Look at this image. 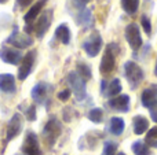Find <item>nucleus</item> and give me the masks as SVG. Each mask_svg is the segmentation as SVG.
Returning a JSON list of instances; mask_svg holds the SVG:
<instances>
[{"label": "nucleus", "mask_w": 157, "mask_h": 155, "mask_svg": "<svg viewBox=\"0 0 157 155\" xmlns=\"http://www.w3.org/2000/svg\"><path fill=\"white\" fill-rule=\"evenodd\" d=\"M132 128L135 135H144L149 129V120L144 115H135L132 118Z\"/></svg>", "instance_id": "19"}, {"label": "nucleus", "mask_w": 157, "mask_h": 155, "mask_svg": "<svg viewBox=\"0 0 157 155\" xmlns=\"http://www.w3.org/2000/svg\"><path fill=\"white\" fill-rule=\"evenodd\" d=\"M35 58H36V51H29L21 60V66L18 70V78L21 81L28 78L30 73H32L33 65H35Z\"/></svg>", "instance_id": "10"}, {"label": "nucleus", "mask_w": 157, "mask_h": 155, "mask_svg": "<svg viewBox=\"0 0 157 155\" xmlns=\"http://www.w3.org/2000/svg\"><path fill=\"white\" fill-rule=\"evenodd\" d=\"M124 76L127 78L128 84H130L131 89H135L139 87L142 81L145 78V73L142 70V67L135 63L134 60H128L124 63Z\"/></svg>", "instance_id": "2"}, {"label": "nucleus", "mask_w": 157, "mask_h": 155, "mask_svg": "<svg viewBox=\"0 0 157 155\" xmlns=\"http://www.w3.org/2000/svg\"><path fill=\"white\" fill-rule=\"evenodd\" d=\"M22 54L14 47H2L0 48V59L8 65H19L22 60Z\"/></svg>", "instance_id": "11"}, {"label": "nucleus", "mask_w": 157, "mask_h": 155, "mask_svg": "<svg viewBox=\"0 0 157 155\" xmlns=\"http://www.w3.org/2000/svg\"><path fill=\"white\" fill-rule=\"evenodd\" d=\"M54 36H55V38H57V40H59L61 43L63 44V45H68V44L71 43L72 33H71V29H69V26L66 23L58 25L57 29H55Z\"/></svg>", "instance_id": "18"}, {"label": "nucleus", "mask_w": 157, "mask_h": 155, "mask_svg": "<svg viewBox=\"0 0 157 155\" xmlns=\"http://www.w3.org/2000/svg\"><path fill=\"white\" fill-rule=\"evenodd\" d=\"M102 44H103V41H102V37H101L99 32L95 30L92 34H90V37L87 38V40L83 41L81 47H83L84 52H86L90 58H95L101 52V49H102Z\"/></svg>", "instance_id": "4"}, {"label": "nucleus", "mask_w": 157, "mask_h": 155, "mask_svg": "<svg viewBox=\"0 0 157 155\" xmlns=\"http://www.w3.org/2000/svg\"><path fill=\"white\" fill-rule=\"evenodd\" d=\"M61 132H62V126H61V122L55 118H51L48 122L46 124L43 129V137H44V142L52 147L54 143L57 142V139L59 137Z\"/></svg>", "instance_id": "6"}, {"label": "nucleus", "mask_w": 157, "mask_h": 155, "mask_svg": "<svg viewBox=\"0 0 157 155\" xmlns=\"http://www.w3.org/2000/svg\"><path fill=\"white\" fill-rule=\"evenodd\" d=\"M52 13H54V11H52L51 8L46 10L41 14L40 18H39V21L36 22L35 27H33V32H35L37 38H43L44 34L48 32L50 26H51V22H52Z\"/></svg>", "instance_id": "8"}, {"label": "nucleus", "mask_w": 157, "mask_h": 155, "mask_svg": "<svg viewBox=\"0 0 157 155\" xmlns=\"http://www.w3.org/2000/svg\"><path fill=\"white\" fill-rule=\"evenodd\" d=\"M25 114H26L28 121H35L36 120V107H35V104H32V106L28 107V110H26Z\"/></svg>", "instance_id": "31"}, {"label": "nucleus", "mask_w": 157, "mask_h": 155, "mask_svg": "<svg viewBox=\"0 0 157 155\" xmlns=\"http://www.w3.org/2000/svg\"><path fill=\"white\" fill-rule=\"evenodd\" d=\"M33 4V0H17V8H25Z\"/></svg>", "instance_id": "33"}, {"label": "nucleus", "mask_w": 157, "mask_h": 155, "mask_svg": "<svg viewBox=\"0 0 157 155\" xmlns=\"http://www.w3.org/2000/svg\"><path fill=\"white\" fill-rule=\"evenodd\" d=\"M71 95H72L71 89H63V91H61V92L58 93V99H59L61 102H66L69 98H71Z\"/></svg>", "instance_id": "32"}, {"label": "nucleus", "mask_w": 157, "mask_h": 155, "mask_svg": "<svg viewBox=\"0 0 157 155\" xmlns=\"http://www.w3.org/2000/svg\"><path fill=\"white\" fill-rule=\"evenodd\" d=\"M8 0H0V4H4V3H7Z\"/></svg>", "instance_id": "35"}, {"label": "nucleus", "mask_w": 157, "mask_h": 155, "mask_svg": "<svg viewBox=\"0 0 157 155\" xmlns=\"http://www.w3.org/2000/svg\"><path fill=\"white\" fill-rule=\"evenodd\" d=\"M150 117H152V120L157 124V110H152V114H150Z\"/></svg>", "instance_id": "34"}, {"label": "nucleus", "mask_w": 157, "mask_h": 155, "mask_svg": "<svg viewBox=\"0 0 157 155\" xmlns=\"http://www.w3.org/2000/svg\"><path fill=\"white\" fill-rule=\"evenodd\" d=\"M68 82L71 85V91L75 93L76 99L78 102L84 100L87 96V87H86V81L81 78L76 71H71L68 74Z\"/></svg>", "instance_id": "3"}, {"label": "nucleus", "mask_w": 157, "mask_h": 155, "mask_svg": "<svg viewBox=\"0 0 157 155\" xmlns=\"http://www.w3.org/2000/svg\"><path fill=\"white\" fill-rule=\"evenodd\" d=\"M120 4H121V8L124 10L125 14L134 15L139 8V0H120Z\"/></svg>", "instance_id": "22"}, {"label": "nucleus", "mask_w": 157, "mask_h": 155, "mask_svg": "<svg viewBox=\"0 0 157 155\" xmlns=\"http://www.w3.org/2000/svg\"><path fill=\"white\" fill-rule=\"evenodd\" d=\"M145 144L147 147H157V128H153L147 132L146 139H145Z\"/></svg>", "instance_id": "27"}, {"label": "nucleus", "mask_w": 157, "mask_h": 155, "mask_svg": "<svg viewBox=\"0 0 157 155\" xmlns=\"http://www.w3.org/2000/svg\"><path fill=\"white\" fill-rule=\"evenodd\" d=\"M142 106L146 109L153 110L157 106V85H150L149 88L144 89L141 95Z\"/></svg>", "instance_id": "13"}, {"label": "nucleus", "mask_w": 157, "mask_h": 155, "mask_svg": "<svg viewBox=\"0 0 157 155\" xmlns=\"http://www.w3.org/2000/svg\"><path fill=\"white\" fill-rule=\"evenodd\" d=\"M48 88L50 85L44 81H40L32 88V92H30V96L32 99L39 104H43L44 100H46L47 95H48Z\"/></svg>", "instance_id": "14"}, {"label": "nucleus", "mask_w": 157, "mask_h": 155, "mask_svg": "<svg viewBox=\"0 0 157 155\" xmlns=\"http://www.w3.org/2000/svg\"><path fill=\"white\" fill-rule=\"evenodd\" d=\"M109 106L113 110L121 113H127L130 110V96L128 95H119L116 98H112L109 100Z\"/></svg>", "instance_id": "17"}, {"label": "nucleus", "mask_w": 157, "mask_h": 155, "mask_svg": "<svg viewBox=\"0 0 157 155\" xmlns=\"http://www.w3.org/2000/svg\"><path fill=\"white\" fill-rule=\"evenodd\" d=\"M141 26L146 34H152V22H150L149 16L145 15V14L141 16Z\"/></svg>", "instance_id": "29"}, {"label": "nucleus", "mask_w": 157, "mask_h": 155, "mask_svg": "<svg viewBox=\"0 0 157 155\" xmlns=\"http://www.w3.org/2000/svg\"><path fill=\"white\" fill-rule=\"evenodd\" d=\"M6 43L13 45L17 49H22V48H28V47L33 45V38L29 34H26V33H21L18 30V27L15 26L13 33L7 37Z\"/></svg>", "instance_id": "5"}, {"label": "nucleus", "mask_w": 157, "mask_h": 155, "mask_svg": "<svg viewBox=\"0 0 157 155\" xmlns=\"http://www.w3.org/2000/svg\"><path fill=\"white\" fill-rule=\"evenodd\" d=\"M90 3V0H72V4H73L75 8H77L78 11L84 10V8H87L86 5Z\"/></svg>", "instance_id": "30"}, {"label": "nucleus", "mask_w": 157, "mask_h": 155, "mask_svg": "<svg viewBox=\"0 0 157 155\" xmlns=\"http://www.w3.org/2000/svg\"><path fill=\"white\" fill-rule=\"evenodd\" d=\"M131 148H132L134 154L135 155H149V147H147L146 144H145L144 142H141V140H138V142H135L132 146H131Z\"/></svg>", "instance_id": "26"}, {"label": "nucleus", "mask_w": 157, "mask_h": 155, "mask_svg": "<svg viewBox=\"0 0 157 155\" xmlns=\"http://www.w3.org/2000/svg\"><path fill=\"white\" fill-rule=\"evenodd\" d=\"M22 150H24V153L26 155H41V150H40V144H39L37 136H36L33 132H28Z\"/></svg>", "instance_id": "12"}, {"label": "nucleus", "mask_w": 157, "mask_h": 155, "mask_svg": "<svg viewBox=\"0 0 157 155\" xmlns=\"http://www.w3.org/2000/svg\"><path fill=\"white\" fill-rule=\"evenodd\" d=\"M117 151V143L114 142H106L103 146V151L101 155H116Z\"/></svg>", "instance_id": "28"}, {"label": "nucleus", "mask_w": 157, "mask_h": 155, "mask_svg": "<svg viewBox=\"0 0 157 155\" xmlns=\"http://www.w3.org/2000/svg\"><path fill=\"white\" fill-rule=\"evenodd\" d=\"M91 22H92V13L90 8H84V10H81L77 13L76 23L80 25L81 27H88Z\"/></svg>", "instance_id": "21"}, {"label": "nucleus", "mask_w": 157, "mask_h": 155, "mask_svg": "<svg viewBox=\"0 0 157 155\" xmlns=\"http://www.w3.org/2000/svg\"><path fill=\"white\" fill-rule=\"evenodd\" d=\"M76 70H77L76 73L84 80V81H88V80H91L92 73H91V67H90L88 65H86V63H83V62L77 63Z\"/></svg>", "instance_id": "23"}, {"label": "nucleus", "mask_w": 157, "mask_h": 155, "mask_svg": "<svg viewBox=\"0 0 157 155\" xmlns=\"http://www.w3.org/2000/svg\"><path fill=\"white\" fill-rule=\"evenodd\" d=\"M116 155H125V154H124V153H117Z\"/></svg>", "instance_id": "36"}, {"label": "nucleus", "mask_w": 157, "mask_h": 155, "mask_svg": "<svg viewBox=\"0 0 157 155\" xmlns=\"http://www.w3.org/2000/svg\"><path fill=\"white\" fill-rule=\"evenodd\" d=\"M120 92H121V82L119 78H113L108 87V95L112 98H116L120 95Z\"/></svg>", "instance_id": "24"}, {"label": "nucleus", "mask_w": 157, "mask_h": 155, "mask_svg": "<svg viewBox=\"0 0 157 155\" xmlns=\"http://www.w3.org/2000/svg\"><path fill=\"white\" fill-rule=\"evenodd\" d=\"M120 52V47L116 43H109L106 45V49L103 52V56L101 59L99 65V71L103 76H108L114 70L116 66V55Z\"/></svg>", "instance_id": "1"}, {"label": "nucleus", "mask_w": 157, "mask_h": 155, "mask_svg": "<svg viewBox=\"0 0 157 155\" xmlns=\"http://www.w3.org/2000/svg\"><path fill=\"white\" fill-rule=\"evenodd\" d=\"M124 128H125V122L123 118H120V117L110 118V121H109V131H110L112 135L120 136V135L124 132Z\"/></svg>", "instance_id": "20"}, {"label": "nucleus", "mask_w": 157, "mask_h": 155, "mask_svg": "<svg viewBox=\"0 0 157 155\" xmlns=\"http://www.w3.org/2000/svg\"><path fill=\"white\" fill-rule=\"evenodd\" d=\"M87 118H88L91 122H94V124L102 122V120H103V111H102V109H98V107H95V109L90 110V113L87 114Z\"/></svg>", "instance_id": "25"}, {"label": "nucleus", "mask_w": 157, "mask_h": 155, "mask_svg": "<svg viewBox=\"0 0 157 155\" xmlns=\"http://www.w3.org/2000/svg\"><path fill=\"white\" fill-rule=\"evenodd\" d=\"M48 2V0H37V2L35 3V4L32 5V7L29 8V11H28L26 14L24 15V21L26 25H29V26H32V23L35 22V19L37 18L39 15H40L41 10H43L44 4Z\"/></svg>", "instance_id": "15"}, {"label": "nucleus", "mask_w": 157, "mask_h": 155, "mask_svg": "<svg viewBox=\"0 0 157 155\" xmlns=\"http://www.w3.org/2000/svg\"><path fill=\"white\" fill-rule=\"evenodd\" d=\"M125 40H127L128 45L134 49V51H138L139 48L142 47L144 44V40H142V36H141V30H139V26L136 23H128L125 26Z\"/></svg>", "instance_id": "7"}, {"label": "nucleus", "mask_w": 157, "mask_h": 155, "mask_svg": "<svg viewBox=\"0 0 157 155\" xmlns=\"http://www.w3.org/2000/svg\"><path fill=\"white\" fill-rule=\"evenodd\" d=\"M22 131V117L21 114H14L11 117V120L7 124V129H6V143L11 142L13 139H15Z\"/></svg>", "instance_id": "9"}, {"label": "nucleus", "mask_w": 157, "mask_h": 155, "mask_svg": "<svg viewBox=\"0 0 157 155\" xmlns=\"http://www.w3.org/2000/svg\"><path fill=\"white\" fill-rule=\"evenodd\" d=\"M0 91L4 93H14L17 91L15 77L10 73L0 74Z\"/></svg>", "instance_id": "16"}, {"label": "nucleus", "mask_w": 157, "mask_h": 155, "mask_svg": "<svg viewBox=\"0 0 157 155\" xmlns=\"http://www.w3.org/2000/svg\"><path fill=\"white\" fill-rule=\"evenodd\" d=\"M155 74H157V63H156V69H155Z\"/></svg>", "instance_id": "37"}]
</instances>
